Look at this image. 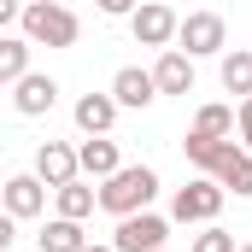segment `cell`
<instances>
[{"mask_svg":"<svg viewBox=\"0 0 252 252\" xmlns=\"http://www.w3.org/2000/svg\"><path fill=\"white\" fill-rule=\"evenodd\" d=\"M76 170H82L76 147H64V141H41V147H35V176H41L47 188H64V182H76Z\"/></svg>","mask_w":252,"mask_h":252,"instance_id":"cell-7","label":"cell"},{"mask_svg":"<svg viewBox=\"0 0 252 252\" xmlns=\"http://www.w3.org/2000/svg\"><path fill=\"white\" fill-rule=\"evenodd\" d=\"M82 252H118V247H82Z\"/></svg>","mask_w":252,"mask_h":252,"instance_id":"cell-24","label":"cell"},{"mask_svg":"<svg viewBox=\"0 0 252 252\" xmlns=\"http://www.w3.org/2000/svg\"><path fill=\"white\" fill-rule=\"evenodd\" d=\"M129 24H135V41H141V47H170V41H176V30H182V18H176L164 0L135 6V18H129Z\"/></svg>","mask_w":252,"mask_h":252,"instance_id":"cell-5","label":"cell"},{"mask_svg":"<svg viewBox=\"0 0 252 252\" xmlns=\"http://www.w3.org/2000/svg\"><path fill=\"white\" fill-rule=\"evenodd\" d=\"M164 235H170V223H164V217L135 211V217H118L112 247H118V252H164Z\"/></svg>","mask_w":252,"mask_h":252,"instance_id":"cell-4","label":"cell"},{"mask_svg":"<svg viewBox=\"0 0 252 252\" xmlns=\"http://www.w3.org/2000/svg\"><path fill=\"white\" fill-rule=\"evenodd\" d=\"M112 94H118V106L141 112V106H153V100H158V76H153V70H141V64H124V70L112 76Z\"/></svg>","mask_w":252,"mask_h":252,"instance_id":"cell-8","label":"cell"},{"mask_svg":"<svg viewBox=\"0 0 252 252\" xmlns=\"http://www.w3.org/2000/svg\"><path fill=\"white\" fill-rule=\"evenodd\" d=\"M82 247H88V235H82L76 217H53L41 229V252H82Z\"/></svg>","mask_w":252,"mask_h":252,"instance_id":"cell-15","label":"cell"},{"mask_svg":"<svg viewBox=\"0 0 252 252\" xmlns=\"http://www.w3.org/2000/svg\"><path fill=\"white\" fill-rule=\"evenodd\" d=\"M76 158H82V176H118L124 170V158H118V141H106V135H88L82 147H76Z\"/></svg>","mask_w":252,"mask_h":252,"instance_id":"cell-12","label":"cell"},{"mask_svg":"<svg viewBox=\"0 0 252 252\" xmlns=\"http://www.w3.org/2000/svg\"><path fill=\"white\" fill-rule=\"evenodd\" d=\"M182 153H188V164H199L205 176H217V170H223V164H229L241 147H235V141H217V135H199V129H193L188 141H182Z\"/></svg>","mask_w":252,"mask_h":252,"instance_id":"cell-10","label":"cell"},{"mask_svg":"<svg viewBox=\"0 0 252 252\" xmlns=\"http://www.w3.org/2000/svg\"><path fill=\"white\" fill-rule=\"evenodd\" d=\"M41 205H47V182L41 176H12L6 182V211L12 217H35Z\"/></svg>","mask_w":252,"mask_h":252,"instance_id":"cell-14","label":"cell"},{"mask_svg":"<svg viewBox=\"0 0 252 252\" xmlns=\"http://www.w3.org/2000/svg\"><path fill=\"white\" fill-rule=\"evenodd\" d=\"M53 100H59V82L53 76H24V82H12V106L24 112V118H41V112H53Z\"/></svg>","mask_w":252,"mask_h":252,"instance_id":"cell-9","label":"cell"},{"mask_svg":"<svg viewBox=\"0 0 252 252\" xmlns=\"http://www.w3.org/2000/svg\"><path fill=\"white\" fill-rule=\"evenodd\" d=\"M94 205H100V193L88 188V182H64L59 188V217H76V223H82Z\"/></svg>","mask_w":252,"mask_h":252,"instance_id":"cell-17","label":"cell"},{"mask_svg":"<svg viewBox=\"0 0 252 252\" xmlns=\"http://www.w3.org/2000/svg\"><path fill=\"white\" fill-rule=\"evenodd\" d=\"M118 124V94H82L76 100V129L82 135H106Z\"/></svg>","mask_w":252,"mask_h":252,"instance_id":"cell-13","label":"cell"},{"mask_svg":"<svg viewBox=\"0 0 252 252\" xmlns=\"http://www.w3.org/2000/svg\"><path fill=\"white\" fill-rule=\"evenodd\" d=\"M241 252H252V241H247V247H241Z\"/></svg>","mask_w":252,"mask_h":252,"instance_id":"cell-25","label":"cell"},{"mask_svg":"<svg viewBox=\"0 0 252 252\" xmlns=\"http://www.w3.org/2000/svg\"><path fill=\"white\" fill-rule=\"evenodd\" d=\"M153 193H158V176H153L147 164H124L118 176H106V188H100V211H112V217H135V211L153 205Z\"/></svg>","mask_w":252,"mask_h":252,"instance_id":"cell-1","label":"cell"},{"mask_svg":"<svg viewBox=\"0 0 252 252\" xmlns=\"http://www.w3.org/2000/svg\"><path fill=\"white\" fill-rule=\"evenodd\" d=\"M18 24H24V35H30V41H41V47H76V30H82V24H76V12L59 6V0H30Z\"/></svg>","mask_w":252,"mask_h":252,"instance_id":"cell-2","label":"cell"},{"mask_svg":"<svg viewBox=\"0 0 252 252\" xmlns=\"http://www.w3.org/2000/svg\"><path fill=\"white\" fill-rule=\"evenodd\" d=\"M188 252H241V247H235V235H229V229H217V223H205V229L193 235V247H188Z\"/></svg>","mask_w":252,"mask_h":252,"instance_id":"cell-21","label":"cell"},{"mask_svg":"<svg viewBox=\"0 0 252 252\" xmlns=\"http://www.w3.org/2000/svg\"><path fill=\"white\" fill-rule=\"evenodd\" d=\"M241 147H247V153H252V94H247V100H241Z\"/></svg>","mask_w":252,"mask_h":252,"instance_id":"cell-22","label":"cell"},{"mask_svg":"<svg viewBox=\"0 0 252 252\" xmlns=\"http://www.w3.org/2000/svg\"><path fill=\"white\" fill-rule=\"evenodd\" d=\"M176 41H182L188 59H199V53H223V18H217V12H188L182 30H176Z\"/></svg>","mask_w":252,"mask_h":252,"instance_id":"cell-6","label":"cell"},{"mask_svg":"<svg viewBox=\"0 0 252 252\" xmlns=\"http://www.w3.org/2000/svg\"><path fill=\"white\" fill-rule=\"evenodd\" d=\"M217 182H223V188H235L241 199L252 193V153H247V147H241V153H235V158H229V164L217 170Z\"/></svg>","mask_w":252,"mask_h":252,"instance_id":"cell-19","label":"cell"},{"mask_svg":"<svg viewBox=\"0 0 252 252\" xmlns=\"http://www.w3.org/2000/svg\"><path fill=\"white\" fill-rule=\"evenodd\" d=\"M94 6H100L106 18H124V12H135V0H94Z\"/></svg>","mask_w":252,"mask_h":252,"instance_id":"cell-23","label":"cell"},{"mask_svg":"<svg viewBox=\"0 0 252 252\" xmlns=\"http://www.w3.org/2000/svg\"><path fill=\"white\" fill-rule=\"evenodd\" d=\"M223 182L217 176H193L188 188H176V199H170V217L176 223H211L217 211H223Z\"/></svg>","mask_w":252,"mask_h":252,"instance_id":"cell-3","label":"cell"},{"mask_svg":"<svg viewBox=\"0 0 252 252\" xmlns=\"http://www.w3.org/2000/svg\"><path fill=\"white\" fill-rule=\"evenodd\" d=\"M153 76H158V94H193V59L182 47H164V59L153 64Z\"/></svg>","mask_w":252,"mask_h":252,"instance_id":"cell-11","label":"cell"},{"mask_svg":"<svg viewBox=\"0 0 252 252\" xmlns=\"http://www.w3.org/2000/svg\"><path fill=\"white\" fill-rule=\"evenodd\" d=\"M193 129H199V135H217V141H229V135H235V112H229V106H199Z\"/></svg>","mask_w":252,"mask_h":252,"instance_id":"cell-20","label":"cell"},{"mask_svg":"<svg viewBox=\"0 0 252 252\" xmlns=\"http://www.w3.org/2000/svg\"><path fill=\"white\" fill-rule=\"evenodd\" d=\"M223 88L229 94H252V53H223Z\"/></svg>","mask_w":252,"mask_h":252,"instance_id":"cell-18","label":"cell"},{"mask_svg":"<svg viewBox=\"0 0 252 252\" xmlns=\"http://www.w3.org/2000/svg\"><path fill=\"white\" fill-rule=\"evenodd\" d=\"M30 76V35H6L0 41V82H24Z\"/></svg>","mask_w":252,"mask_h":252,"instance_id":"cell-16","label":"cell"}]
</instances>
